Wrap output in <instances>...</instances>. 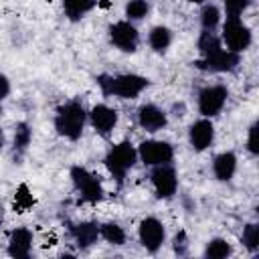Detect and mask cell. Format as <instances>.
Masks as SVG:
<instances>
[{"label": "cell", "mask_w": 259, "mask_h": 259, "mask_svg": "<svg viewBox=\"0 0 259 259\" xmlns=\"http://www.w3.org/2000/svg\"><path fill=\"white\" fill-rule=\"evenodd\" d=\"M97 85L105 97H117V99H136L150 87V79L138 73H119V75H97Z\"/></svg>", "instance_id": "obj_1"}, {"label": "cell", "mask_w": 259, "mask_h": 259, "mask_svg": "<svg viewBox=\"0 0 259 259\" xmlns=\"http://www.w3.org/2000/svg\"><path fill=\"white\" fill-rule=\"evenodd\" d=\"M55 132L69 140V142H77L81 140L85 125H87V109L79 99H69L65 103H61L55 111V119H53Z\"/></svg>", "instance_id": "obj_2"}, {"label": "cell", "mask_w": 259, "mask_h": 259, "mask_svg": "<svg viewBox=\"0 0 259 259\" xmlns=\"http://www.w3.org/2000/svg\"><path fill=\"white\" fill-rule=\"evenodd\" d=\"M103 164H105L109 176L117 184H121L125 180V176L130 174V170H134V166L138 164V148L127 140L117 142L103 156Z\"/></svg>", "instance_id": "obj_3"}, {"label": "cell", "mask_w": 259, "mask_h": 259, "mask_svg": "<svg viewBox=\"0 0 259 259\" xmlns=\"http://www.w3.org/2000/svg\"><path fill=\"white\" fill-rule=\"evenodd\" d=\"M219 28H221L219 36H221L223 47L237 55L249 51V47L253 45V32L239 16H227Z\"/></svg>", "instance_id": "obj_4"}, {"label": "cell", "mask_w": 259, "mask_h": 259, "mask_svg": "<svg viewBox=\"0 0 259 259\" xmlns=\"http://www.w3.org/2000/svg\"><path fill=\"white\" fill-rule=\"evenodd\" d=\"M69 178L81 198V202H87V204H97L103 200L105 196V188H103V182L97 174H93L91 170H87L85 166H73L69 170Z\"/></svg>", "instance_id": "obj_5"}, {"label": "cell", "mask_w": 259, "mask_h": 259, "mask_svg": "<svg viewBox=\"0 0 259 259\" xmlns=\"http://www.w3.org/2000/svg\"><path fill=\"white\" fill-rule=\"evenodd\" d=\"M229 101V89L227 85L214 83V85H206L198 91L196 95V109L200 113V117H217L223 113L225 105Z\"/></svg>", "instance_id": "obj_6"}, {"label": "cell", "mask_w": 259, "mask_h": 259, "mask_svg": "<svg viewBox=\"0 0 259 259\" xmlns=\"http://www.w3.org/2000/svg\"><path fill=\"white\" fill-rule=\"evenodd\" d=\"M174 160V146L166 140H144L138 146V162H142L148 168L162 166V164H172Z\"/></svg>", "instance_id": "obj_7"}, {"label": "cell", "mask_w": 259, "mask_h": 259, "mask_svg": "<svg viewBox=\"0 0 259 259\" xmlns=\"http://www.w3.org/2000/svg\"><path fill=\"white\" fill-rule=\"evenodd\" d=\"M150 184L154 188L156 198L170 200L178 192V172L172 164H162L150 168Z\"/></svg>", "instance_id": "obj_8"}, {"label": "cell", "mask_w": 259, "mask_h": 259, "mask_svg": "<svg viewBox=\"0 0 259 259\" xmlns=\"http://www.w3.org/2000/svg\"><path fill=\"white\" fill-rule=\"evenodd\" d=\"M138 241L146 253H158L166 243V227L158 217H144L138 225Z\"/></svg>", "instance_id": "obj_9"}, {"label": "cell", "mask_w": 259, "mask_h": 259, "mask_svg": "<svg viewBox=\"0 0 259 259\" xmlns=\"http://www.w3.org/2000/svg\"><path fill=\"white\" fill-rule=\"evenodd\" d=\"M109 42L121 53H136L140 47V30L130 20H115L107 28Z\"/></svg>", "instance_id": "obj_10"}, {"label": "cell", "mask_w": 259, "mask_h": 259, "mask_svg": "<svg viewBox=\"0 0 259 259\" xmlns=\"http://www.w3.org/2000/svg\"><path fill=\"white\" fill-rule=\"evenodd\" d=\"M239 63H241V55L223 47V49H219L217 53H212L208 57L196 59L192 65H194V69L204 71V73H231L239 67Z\"/></svg>", "instance_id": "obj_11"}, {"label": "cell", "mask_w": 259, "mask_h": 259, "mask_svg": "<svg viewBox=\"0 0 259 259\" xmlns=\"http://www.w3.org/2000/svg\"><path fill=\"white\" fill-rule=\"evenodd\" d=\"M117 121H119L117 109L107 103H95L91 109H87V123L101 138H109L117 127Z\"/></svg>", "instance_id": "obj_12"}, {"label": "cell", "mask_w": 259, "mask_h": 259, "mask_svg": "<svg viewBox=\"0 0 259 259\" xmlns=\"http://www.w3.org/2000/svg\"><path fill=\"white\" fill-rule=\"evenodd\" d=\"M214 138H217V130L212 119L208 117H198L188 127V146L198 154L206 152L214 144Z\"/></svg>", "instance_id": "obj_13"}, {"label": "cell", "mask_w": 259, "mask_h": 259, "mask_svg": "<svg viewBox=\"0 0 259 259\" xmlns=\"http://www.w3.org/2000/svg\"><path fill=\"white\" fill-rule=\"evenodd\" d=\"M138 125L148 134H158L168 125V111L156 103H142L136 111Z\"/></svg>", "instance_id": "obj_14"}, {"label": "cell", "mask_w": 259, "mask_h": 259, "mask_svg": "<svg viewBox=\"0 0 259 259\" xmlns=\"http://www.w3.org/2000/svg\"><path fill=\"white\" fill-rule=\"evenodd\" d=\"M32 245H34V235L28 227H16L10 231L8 235V243H6V253L14 259H26L32 253Z\"/></svg>", "instance_id": "obj_15"}, {"label": "cell", "mask_w": 259, "mask_h": 259, "mask_svg": "<svg viewBox=\"0 0 259 259\" xmlns=\"http://www.w3.org/2000/svg\"><path fill=\"white\" fill-rule=\"evenodd\" d=\"M237 168H239V158L233 150L219 152L212 158V176L219 182H231L233 176L237 174Z\"/></svg>", "instance_id": "obj_16"}, {"label": "cell", "mask_w": 259, "mask_h": 259, "mask_svg": "<svg viewBox=\"0 0 259 259\" xmlns=\"http://www.w3.org/2000/svg\"><path fill=\"white\" fill-rule=\"evenodd\" d=\"M73 239L79 251H87L99 241V223L95 221H81L73 227Z\"/></svg>", "instance_id": "obj_17"}, {"label": "cell", "mask_w": 259, "mask_h": 259, "mask_svg": "<svg viewBox=\"0 0 259 259\" xmlns=\"http://www.w3.org/2000/svg\"><path fill=\"white\" fill-rule=\"evenodd\" d=\"M172 40H174V34H172V30H170L168 26H164V24H156V26H152L150 32H148V47H150L154 53H158V55H164V53L172 47Z\"/></svg>", "instance_id": "obj_18"}, {"label": "cell", "mask_w": 259, "mask_h": 259, "mask_svg": "<svg viewBox=\"0 0 259 259\" xmlns=\"http://www.w3.org/2000/svg\"><path fill=\"white\" fill-rule=\"evenodd\" d=\"M99 239H103L111 247H123L127 243V233L119 223L105 221V223H99Z\"/></svg>", "instance_id": "obj_19"}, {"label": "cell", "mask_w": 259, "mask_h": 259, "mask_svg": "<svg viewBox=\"0 0 259 259\" xmlns=\"http://www.w3.org/2000/svg\"><path fill=\"white\" fill-rule=\"evenodd\" d=\"M61 6H63L65 16L71 22H77V20L85 18L97 6V0H61Z\"/></svg>", "instance_id": "obj_20"}, {"label": "cell", "mask_w": 259, "mask_h": 259, "mask_svg": "<svg viewBox=\"0 0 259 259\" xmlns=\"http://www.w3.org/2000/svg\"><path fill=\"white\" fill-rule=\"evenodd\" d=\"M200 14H198V20H200V26L202 30H217L223 22V10L221 6L212 4V2H204L200 4Z\"/></svg>", "instance_id": "obj_21"}, {"label": "cell", "mask_w": 259, "mask_h": 259, "mask_svg": "<svg viewBox=\"0 0 259 259\" xmlns=\"http://www.w3.org/2000/svg\"><path fill=\"white\" fill-rule=\"evenodd\" d=\"M202 255L206 259H227L233 255V245L225 237H212L206 241Z\"/></svg>", "instance_id": "obj_22"}, {"label": "cell", "mask_w": 259, "mask_h": 259, "mask_svg": "<svg viewBox=\"0 0 259 259\" xmlns=\"http://www.w3.org/2000/svg\"><path fill=\"white\" fill-rule=\"evenodd\" d=\"M32 142V127L26 121H18L12 134V148L16 154H24Z\"/></svg>", "instance_id": "obj_23"}, {"label": "cell", "mask_w": 259, "mask_h": 259, "mask_svg": "<svg viewBox=\"0 0 259 259\" xmlns=\"http://www.w3.org/2000/svg\"><path fill=\"white\" fill-rule=\"evenodd\" d=\"M196 49H198L200 57H208V55L217 53L219 49H223V42H221V36L217 34V30H202L198 34Z\"/></svg>", "instance_id": "obj_24"}, {"label": "cell", "mask_w": 259, "mask_h": 259, "mask_svg": "<svg viewBox=\"0 0 259 259\" xmlns=\"http://www.w3.org/2000/svg\"><path fill=\"white\" fill-rule=\"evenodd\" d=\"M150 14V0H127L123 6V16L130 22H140Z\"/></svg>", "instance_id": "obj_25"}, {"label": "cell", "mask_w": 259, "mask_h": 259, "mask_svg": "<svg viewBox=\"0 0 259 259\" xmlns=\"http://www.w3.org/2000/svg\"><path fill=\"white\" fill-rule=\"evenodd\" d=\"M241 243L249 253L259 251V225L257 223H247L241 233Z\"/></svg>", "instance_id": "obj_26"}, {"label": "cell", "mask_w": 259, "mask_h": 259, "mask_svg": "<svg viewBox=\"0 0 259 259\" xmlns=\"http://www.w3.org/2000/svg\"><path fill=\"white\" fill-rule=\"evenodd\" d=\"M251 6V0H223L225 16H243Z\"/></svg>", "instance_id": "obj_27"}, {"label": "cell", "mask_w": 259, "mask_h": 259, "mask_svg": "<svg viewBox=\"0 0 259 259\" xmlns=\"http://www.w3.org/2000/svg\"><path fill=\"white\" fill-rule=\"evenodd\" d=\"M188 247H190V243H188L186 231H178V233L174 235V239H172V251H174L178 257H184V255L188 253Z\"/></svg>", "instance_id": "obj_28"}, {"label": "cell", "mask_w": 259, "mask_h": 259, "mask_svg": "<svg viewBox=\"0 0 259 259\" xmlns=\"http://www.w3.org/2000/svg\"><path fill=\"white\" fill-rule=\"evenodd\" d=\"M245 148L251 156H259V140H257V121H253L247 130V140H245Z\"/></svg>", "instance_id": "obj_29"}, {"label": "cell", "mask_w": 259, "mask_h": 259, "mask_svg": "<svg viewBox=\"0 0 259 259\" xmlns=\"http://www.w3.org/2000/svg\"><path fill=\"white\" fill-rule=\"evenodd\" d=\"M16 204H18L20 208H26V206H30V204H32V196L28 194V188H26L24 184L16 190Z\"/></svg>", "instance_id": "obj_30"}, {"label": "cell", "mask_w": 259, "mask_h": 259, "mask_svg": "<svg viewBox=\"0 0 259 259\" xmlns=\"http://www.w3.org/2000/svg\"><path fill=\"white\" fill-rule=\"evenodd\" d=\"M10 91H12L10 79H8L4 73H0V101H4V99L10 95Z\"/></svg>", "instance_id": "obj_31"}, {"label": "cell", "mask_w": 259, "mask_h": 259, "mask_svg": "<svg viewBox=\"0 0 259 259\" xmlns=\"http://www.w3.org/2000/svg\"><path fill=\"white\" fill-rule=\"evenodd\" d=\"M184 111H186V105L180 101V103H174V105H172V111H170V113H172L174 117H184Z\"/></svg>", "instance_id": "obj_32"}, {"label": "cell", "mask_w": 259, "mask_h": 259, "mask_svg": "<svg viewBox=\"0 0 259 259\" xmlns=\"http://www.w3.org/2000/svg\"><path fill=\"white\" fill-rule=\"evenodd\" d=\"M6 146V134H4V130L0 127V150Z\"/></svg>", "instance_id": "obj_33"}, {"label": "cell", "mask_w": 259, "mask_h": 259, "mask_svg": "<svg viewBox=\"0 0 259 259\" xmlns=\"http://www.w3.org/2000/svg\"><path fill=\"white\" fill-rule=\"evenodd\" d=\"M2 221H4V206L0 204V225H2Z\"/></svg>", "instance_id": "obj_34"}, {"label": "cell", "mask_w": 259, "mask_h": 259, "mask_svg": "<svg viewBox=\"0 0 259 259\" xmlns=\"http://www.w3.org/2000/svg\"><path fill=\"white\" fill-rule=\"evenodd\" d=\"M188 2H192V4H204L206 0H188Z\"/></svg>", "instance_id": "obj_35"}, {"label": "cell", "mask_w": 259, "mask_h": 259, "mask_svg": "<svg viewBox=\"0 0 259 259\" xmlns=\"http://www.w3.org/2000/svg\"><path fill=\"white\" fill-rule=\"evenodd\" d=\"M2 113H4V107H2V101H0V117H2Z\"/></svg>", "instance_id": "obj_36"}]
</instances>
